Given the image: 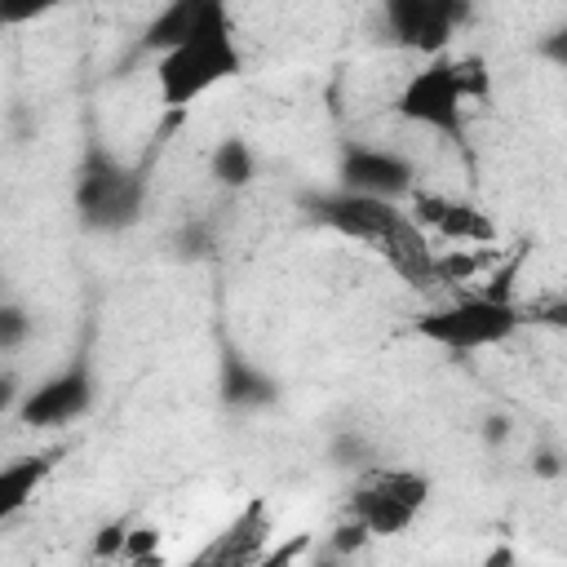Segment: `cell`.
<instances>
[{"label":"cell","instance_id":"cell-1","mask_svg":"<svg viewBox=\"0 0 567 567\" xmlns=\"http://www.w3.org/2000/svg\"><path fill=\"white\" fill-rule=\"evenodd\" d=\"M306 213L323 230H332V235H341L350 244L372 248L408 288H416V292L447 288V279H443V252L408 217L403 204L377 199V195H359V190H346V186H328V190L306 195Z\"/></svg>","mask_w":567,"mask_h":567},{"label":"cell","instance_id":"cell-2","mask_svg":"<svg viewBox=\"0 0 567 567\" xmlns=\"http://www.w3.org/2000/svg\"><path fill=\"white\" fill-rule=\"evenodd\" d=\"M244 75V44L230 18V0H199L182 35L155 53V97L164 111L182 115L204 93Z\"/></svg>","mask_w":567,"mask_h":567},{"label":"cell","instance_id":"cell-3","mask_svg":"<svg viewBox=\"0 0 567 567\" xmlns=\"http://www.w3.org/2000/svg\"><path fill=\"white\" fill-rule=\"evenodd\" d=\"M483 89H487L483 66L474 58H452V49H447V53L421 58L403 75V84L394 89L390 111L403 124L425 128L443 142H465V106Z\"/></svg>","mask_w":567,"mask_h":567},{"label":"cell","instance_id":"cell-4","mask_svg":"<svg viewBox=\"0 0 567 567\" xmlns=\"http://www.w3.org/2000/svg\"><path fill=\"white\" fill-rule=\"evenodd\" d=\"M527 328V310L501 292V288H470L452 292L434 306H425L412 319V337L425 346H439L447 354H478V350H501Z\"/></svg>","mask_w":567,"mask_h":567},{"label":"cell","instance_id":"cell-5","mask_svg":"<svg viewBox=\"0 0 567 567\" xmlns=\"http://www.w3.org/2000/svg\"><path fill=\"white\" fill-rule=\"evenodd\" d=\"M434 496L430 474L408 465H363L346 492V518L377 536H403L421 523L425 505Z\"/></svg>","mask_w":567,"mask_h":567},{"label":"cell","instance_id":"cell-6","mask_svg":"<svg viewBox=\"0 0 567 567\" xmlns=\"http://www.w3.org/2000/svg\"><path fill=\"white\" fill-rule=\"evenodd\" d=\"M71 204H75V221L93 235H120L128 226H137L142 208H146V173L124 164L120 155L93 146L75 173L71 186Z\"/></svg>","mask_w":567,"mask_h":567},{"label":"cell","instance_id":"cell-7","mask_svg":"<svg viewBox=\"0 0 567 567\" xmlns=\"http://www.w3.org/2000/svg\"><path fill=\"white\" fill-rule=\"evenodd\" d=\"M97 399V377L89 359H71L62 368H53L49 377H40L35 385L22 390L13 421L22 430H62L71 421H80Z\"/></svg>","mask_w":567,"mask_h":567},{"label":"cell","instance_id":"cell-8","mask_svg":"<svg viewBox=\"0 0 567 567\" xmlns=\"http://www.w3.org/2000/svg\"><path fill=\"white\" fill-rule=\"evenodd\" d=\"M465 22V0H381L385 40L412 58L447 53Z\"/></svg>","mask_w":567,"mask_h":567},{"label":"cell","instance_id":"cell-9","mask_svg":"<svg viewBox=\"0 0 567 567\" xmlns=\"http://www.w3.org/2000/svg\"><path fill=\"white\" fill-rule=\"evenodd\" d=\"M337 186L403 204V199L421 186V177H416V164H412L399 146H381V142H346L341 155H337Z\"/></svg>","mask_w":567,"mask_h":567},{"label":"cell","instance_id":"cell-10","mask_svg":"<svg viewBox=\"0 0 567 567\" xmlns=\"http://www.w3.org/2000/svg\"><path fill=\"white\" fill-rule=\"evenodd\" d=\"M403 208L434 244H452V248H487V244H496V221L478 204H470L461 195H443V190H421L416 186L403 199Z\"/></svg>","mask_w":567,"mask_h":567},{"label":"cell","instance_id":"cell-11","mask_svg":"<svg viewBox=\"0 0 567 567\" xmlns=\"http://www.w3.org/2000/svg\"><path fill=\"white\" fill-rule=\"evenodd\" d=\"M275 536V523H270V505L257 496L248 501L230 523L226 532H217L199 554L195 563H226V567H244V563H261L266 558V540Z\"/></svg>","mask_w":567,"mask_h":567},{"label":"cell","instance_id":"cell-12","mask_svg":"<svg viewBox=\"0 0 567 567\" xmlns=\"http://www.w3.org/2000/svg\"><path fill=\"white\" fill-rule=\"evenodd\" d=\"M53 470H58V452H22L0 465V527L35 501V492L49 483Z\"/></svg>","mask_w":567,"mask_h":567},{"label":"cell","instance_id":"cell-13","mask_svg":"<svg viewBox=\"0 0 567 567\" xmlns=\"http://www.w3.org/2000/svg\"><path fill=\"white\" fill-rule=\"evenodd\" d=\"M217 390H221V403L226 408H239V412H252V408H266L279 399V385L270 372H261L252 359L226 350L221 359V377H217Z\"/></svg>","mask_w":567,"mask_h":567},{"label":"cell","instance_id":"cell-14","mask_svg":"<svg viewBox=\"0 0 567 567\" xmlns=\"http://www.w3.org/2000/svg\"><path fill=\"white\" fill-rule=\"evenodd\" d=\"M257 168H261V159H257V151L244 142V137H221L213 151H208V177L221 186V190H248L252 182H257Z\"/></svg>","mask_w":567,"mask_h":567},{"label":"cell","instance_id":"cell-15","mask_svg":"<svg viewBox=\"0 0 567 567\" xmlns=\"http://www.w3.org/2000/svg\"><path fill=\"white\" fill-rule=\"evenodd\" d=\"M199 9V0H164L155 13H151V22H146V31H142V44L151 49V53H159V49H168L177 35H182V27L190 22V13Z\"/></svg>","mask_w":567,"mask_h":567},{"label":"cell","instance_id":"cell-16","mask_svg":"<svg viewBox=\"0 0 567 567\" xmlns=\"http://www.w3.org/2000/svg\"><path fill=\"white\" fill-rule=\"evenodd\" d=\"M35 332V319L22 301H0V354H13L31 341Z\"/></svg>","mask_w":567,"mask_h":567},{"label":"cell","instance_id":"cell-17","mask_svg":"<svg viewBox=\"0 0 567 567\" xmlns=\"http://www.w3.org/2000/svg\"><path fill=\"white\" fill-rule=\"evenodd\" d=\"M66 0H0V31H18V27H31V22H44Z\"/></svg>","mask_w":567,"mask_h":567},{"label":"cell","instance_id":"cell-18","mask_svg":"<svg viewBox=\"0 0 567 567\" xmlns=\"http://www.w3.org/2000/svg\"><path fill=\"white\" fill-rule=\"evenodd\" d=\"M155 545H159V532L155 527H133V532H124V549H120V558H159L155 554Z\"/></svg>","mask_w":567,"mask_h":567},{"label":"cell","instance_id":"cell-19","mask_svg":"<svg viewBox=\"0 0 567 567\" xmlns=\"http://www.w3.org/2000/svg\"><path fill=\"white\" fill-rule=\"evenodd\" d=\"M22 390H27V381H22L13 368H0V421L18 412V399H22Z\"/></svg>","mask_w":567,"mask_h":567}]
</instances>
